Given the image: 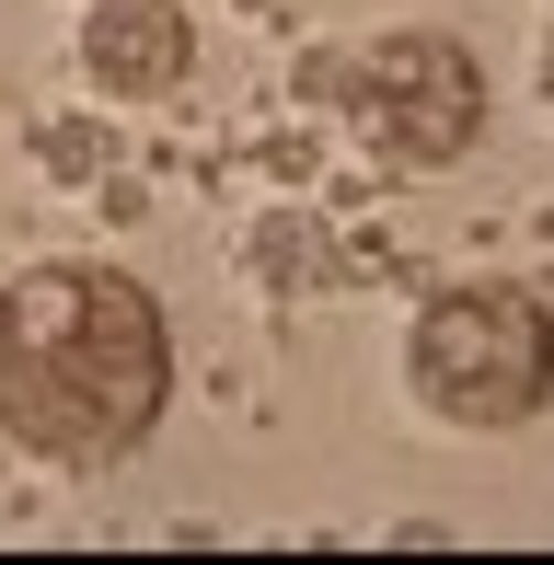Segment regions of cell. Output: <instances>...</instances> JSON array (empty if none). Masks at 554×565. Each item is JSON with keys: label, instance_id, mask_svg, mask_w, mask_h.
<instances>
[{"label": "cell", "instance_id": "obj_5", "mask_svg": "<svg viewBox=\"0 0 554 565\" xmlns=\"http://www.w3.org/2000/svg\"><path fill=\"white\" fill-rule=\"evenodd\" d=\"M243 277H255L266 300H312V289H370L382 266H370L323 209H266L255 231H243Z\"/></svg>", "mask_w": 554, "mask_h": 565}, {"label": "cell", "instance_id": "obj_2", "mask_svg": "<svg viewBox=\"0 0 554 565\" xmlns=\"http://www.w3.org/2000/svg\"><path fill=\"white\" fill-rule=\"evenodd\" d=\"M405 404L462 439H509L554 404V312L520 277H450L405 312Z\"/></svg>", "mask_w": 554, "mask_h": 565}, {"label": "cell", "instance_id": "obj_10", "mask_svg": "<svg viewBox=\"0 0 554 565\" xmlns=\"http://www.w3.org/2000/svg\"><path fill=\"white\" fill-rule=\"evenodd\" d=\"M232 12H255V23H277V12H300V0H232Z\"/></svg>", "mask_w": 554, "mask_h": 565}, {"label": "cell", "instance_id": "obj_1", "mask_svg": "<svg viewBox=\"0 0 554 565\" xmlns=\"http://www.w3.org/2000/svg\"><path fill=\"white\" fill-rule=\"evenodd\" d=\"M173 416V312L105 254L0 277V439L46 473H116Z\"/></svg>", "mask_w": 554, "mask_h": 565}, {"label": "cell", "instance_id": "obj_8", "mask_svg": "<svg viewBox=\"0 0 554 565\" xmlns=\"http://www.w3.org/2000/svg\"><path fill=\"white\" fill-rule=\"evenodd\" d=\"M335 93H347V46H312V58H300V105L335 116Z\"/></svg>", "mask_w": 554, "mask_h": 565}, {"label": "cell", "instance_id": "obj_3", "mask_svg": "<svg viewBox=\"0 0 554 565\" xmlns=\"http://www.w3.org/2000/svg\"><path fill=\"white\" fill-rule=\"evenodd\" d=\"M335 116L359 127L393 173H450L486 139V58H473L462 35H439V23H393V35L347 46Z\"/></svg>", "mask_w": 554, "mask_h": 565}, {"label": "cell", "instance_id": "obj_6", "mask_svg": "<svg viewBox=\"0 0 554 565\" xmlns=\"http://www.w3.org/2000/svg\"><path fill=\"white\" fill-rule=\"evenodd\" d=\"M35 173L70 185V196H82V185H116V173H128V139H116L105 116H46L35 127Z\"/></svg>", "mask_w": 554, "mask_h": 565}, {"label": "cell", "instance_id": "obj_9", "mask_svg": "<svg viewBox=\"0 0 554 565\" xmlns=\"http://www.w3.org/2000/svg\"><path fill=\"white\" fill-rule=\"evenodd\" d=\"M532 93H543V116H554V35H543V58H532Z\"/></svg>", "mask_w": 554, "mask_h": 565}, {"label": "cell", "instance_id": "obj_4", "mask_svg": "<svg viewBox=\"0 0 554 565\" xmlns=\"http://www.w3.org/2000/svg\"><path fill=\"white\" fill-rule=\"evenodd\" d=\"M82 82L105 105H173L196 82V12L185 0H93L82 12Z\"/></svg>", "mask_w": 554, "mask_h": 565}, {"label": "cell", "instance_id": "obj_7", "mask_svg": "<svg viewBox=\"0 0 554 565\" xmlns=\"http://www.w3.org/2000/svg\"><path fill=\"white\" fill-rule=\"evenodd\" d=\"M312 162H323L312 127H277V139H266V173H277V185H312Z\"/></svg>", "mask_w": 554, "mask_h": 565}]
</instances>
